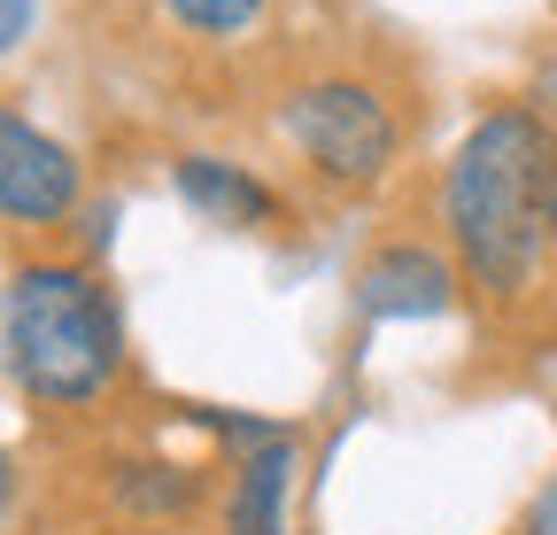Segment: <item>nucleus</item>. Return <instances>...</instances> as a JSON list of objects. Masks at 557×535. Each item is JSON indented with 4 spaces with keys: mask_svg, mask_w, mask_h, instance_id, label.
I'll return each mask as SVG.
<instances>
[{
    "mask_svg": "<svg viewBox=\"0 0 557 535\" xmlns=\"http://www.w3.org/2000/svg\"><path fill=\"white\" fill-rule=\"evenodd\" d=\"M0 210H9V226H54L78 210V156L32 117L0 124Z\"/></svg>",
    "mask_w": 557,
    "mask_h": 535,
    "instance_id": "obj_4",
    "label": "nucleus"
},
{
    "mask_svg": "<svg viewBox=\"0 0 557 535\" xmlns=\"http://www.w3.org/2000/svg\"><path fill=\"white\" fill-rule=\"evenodd\" d=\"M287 489H295V435L271 427L263 442H248L240 474H233L225 535H287Z\"/></svg>",
    "mask_w": 557,
    "mask_h": 535,
    "instance_id": "obj_6",
    "label": "nucleus"
},
{
    "mask_svg": "<svg viewBox=\"0 0 557 535\" xmlns=\"http://www.w3.org/2000/svg\"><path fill=\"white\" fill-rule=\"evenodd\" d=\"M32 32V0H0V47H24Z\"/></svg>",
    "mask_w": 557,
    "mask_h": 535,
    "instance_id": "obj_9",
    "label": "nucleus"
},
{
    "mask_svg": "<svg viewBox=\"0 0 557 535\" xmlns=\"http://www.w3.org/2000/svg\"><path fill=\"white\" fill-rule=\"evenodd\" d=\"M278 132H287V148L325 186H348V194L380 186L387 163H395V148H403V124H395L387 94L372 78H348V71L302 78L287 101H278Z\"/></svg>",
    "mask_w": 557,
    "mask_h": 535,
    "instance_id": "obj_3",
    "label": "nucleus"
},
{
    "mask_svg": "<svg viewBox=\"0 0 557 535\" xmlns=\"http://www.w3.org/2000/svg\"><path fill=\"white\" fill-rule=\"evenodd\" d=\"M357 303L372 318H434V311L457 303V272H449L434 248L395 241V248H380L364 272H357Z\"/></svg>",
    "mask_w": 557,
    "mask_h": 535,
    "instance_id": "obj_5",
    "label": "nucleus"
},
{
    "mask_svg": "<svg viewBox=\"0 0 557 535\" xmlns=\"http://www.w3.org/2000/svg\"><path fill=\"white\" fill-rule=\"evenodd\" d=\"M116 311L78 264H16L9 272V373L39 404H94L116 380Z\"/></svg>",
    "mask_w": 557,
    "mask_h": 535,
    "instance_id": "obj_2",
    "label": "nucleus"
},
{
    "mask_svg": "<svg viewBox=\"0 0 557 535\" xmlns=\"http://www.w3.org/2000/svg\"><path fill=\"white\" fill-rule=\"evenodd\" d=\"M178 194H186L209 226H240V233L278 218V194H271L256 171L225 163V156H178Z\"/></svg>",
    "mask_w": 557,
    "mask_h": 535,
    "instance_id": "obj_7",
    "label": "nucleus"
},
{
    "mask_svg": "<svg viewBox=\"0 0 557 535\" xmlns=\"http://www.w3.org/2000/svg\"><path fill=\"white\" fill-rule=\"evenodd\" d=\"M442 226L480 295H527L557 241V124L542 109H487L449 171H442Z\"/></svg>",
    "mask_w": 557,
    "mask_h": 535,
    "instance_id": "obj_1",
    "label": "nucleus"
},
{
    "mask_svg": "<svg viewBox=\"0 0 557 535\" xmlns=\"http://www.w3.org/2000/svg\"><path fill=\"white\" fill-rule=\"evenodd\" d=\"M156 9H163L178 32H194V39H240V32L263 16V0H156Z\"/></svg>",
    "mask_w": 557,
    "mask_h": 535,
    "instance_id": "obj_8",
    "label": "nucleus"
}]
</instances>
